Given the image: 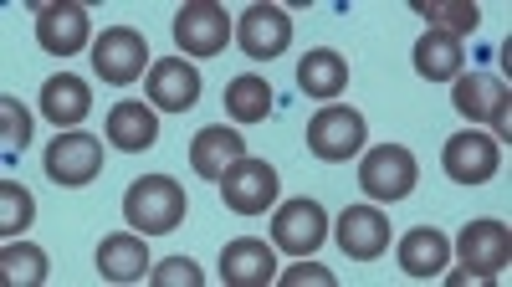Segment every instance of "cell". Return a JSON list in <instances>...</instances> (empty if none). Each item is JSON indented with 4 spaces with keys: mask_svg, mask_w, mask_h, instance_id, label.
Wrapping results in <instances>:
<instances>
[{
    "mask_svg": "<svg viewBox=\"0 0 512 287\" xmlns=\"http://www.w3.org/2000/svg\"><path fill=\"white\" fill-rule=\"evenodd\" d=\"M497 164H502V149H497V139H487V134H456V139H446V149H441V170H446L456 185H487V180L497 175Z\"/></svg>",
    "mask_w": 512,
    "mask_h": 287,
    "instance_id": "obj_13",
    "label": "cell"
},
{
    "mask_svg": "<svg viewBox=\"0 0 512 287\" xmlns=\"http://www.w3.org/2000/svg\"><path fill=\"white\" fill-rule=\"evenodd\" d=\"M415 180H420V164H415V154L405 144H374L364 154V164H359V190L369 200H379V205L384 200H405L415 190Z\"/></svg>",
    "mask_w": 512,
    "mask_h": 287,
    "instance_id": "obj_5",
    "label": "cell"
},
{
    "mask_svg": "<svg viewBox=\"0 0 512 287\" xmlns=\"http://www.w3.org/2000/svg\"><path fill=\"white\" fill-rule=\"evenodd\" d=\"M323 241H328V211H323L318 200L297 195V200L277 205V216H272V246H282L287 257H313Z\"/></svg>",
    "mask_w": 512,
    "mask_h": 287,
    "instance_id": "obj_8",
    "label": "cell"
},
{
    "mask_svg": "<svg viewBox=\"0 0 512 287\" xmlns=\"http://www.w3.org/2000/svg\"><path fill=\"white\" fill-rule=\"evenodd\" d=\"M47 180L52 185H67V190H82V185H93L98 170H103V144L93 134H82V129H67L47 144Z\"/></svg>",
    "mask_w": 512,
    "mask_h": 287,
    "instance_id": "obj_7",
    "label": "cell"
},
{
    "mask_svg": "<svg viewBox=\"0 0 512 287\" xmlns=\"http://www.w3.org/2000/svg\"><path fill=\"white\" fill-rule=\"evenodd\" d=\"M185 205H190V200H185V185H180V180L144 175V180L128 185L123 216H128V226L144 231V236H164V231H175V226L185 221Z\"/></svg>",
    "mask_w": 512,
    "mask_h": 287,
    "instance_id": "obj_1",
    "label": "cell"
},
{
    "mask_svg": "<svg viewBox=\"0 0 512 287\" xmlns=\"http://www.w3.org/2000/svg\"><path fill=\"white\" fill-rule=\"evenodd\" d=\"M364 144H369L364 113L349 108V103H323V108L308 118V149H313V159H323V164H344V159H354Z\"/></svg>",
    "mask_w": 512,
    "mask_h": 287,
    "instance_id": "obj_2",
    "label": "cell"
},
{
    "mask_svg": "<svg viewBox=\"0 0 512 287\" xmlns=\"http://www.w3.org/2000/svg\"><path fill=\"white\" fill-rule=\"evenodd\" d=\"M93 108V88L77 72H52L47 88H41V113H47L57 129H77Z\"/></svg>",
    "mask_w": 512,
    "mask_h": 287,
    "instance_id": "obj_18",
    "label": "cell"
},
{
    "mask_svg": "<svg viewBox=\"0 0 512 287\" xmlns=\"http://www.w3.org/2000/svg\"><path fill=\"white\" fill-rule=\"evenodd\" d=\"M93 72L113 88H128L134 77H149V47H144V31L134 26H108L93 41Z\"/></svg>",
    "mask_w": 512,
    "mask_h": 287,
    "instance_id": "obj_6",
    "label": "cell"
},
{
    "mask_svg": "<svg viewBox=\"0 0 512 287\" xmlns=\"http://www.w3.org/2000/svg\"><path fill=\"white\" fill-rule=\"evenodd\" d=\"M31 216H36V205H31L26 185H16V180L0 185V231H6V241L21 236V231L31 226Z\"/></svg>",
    "mask_w": 512,
    "mask_h": 287,
    "instance_id": "obj_27",
    "label": "cell"
},
{
    "mask_svg": "<svg viewBox=\"0 0 512 287\" xmlns=\"http://www.w3.org/2000/svg\"><path fill=\"white\" fill-rule=\"evenodd\" d=\"M108 144L113 149H123V154H144L154 139H159V118H154V108L149 103H134V98H123V103H113L108 108Z\"/></svg>",
    "mask_w": 512,
    "mask_h": 287,
    "instance_id": "obj_17",
    "label": "cell"
},
{
    "mask_svg": "<svg viewBox=\"0 0 512 287\" xmlns=\"http://www.w3.org/2000/svg\"><path fill=\"white\" fill-rule=\"evenodd\" d=\"M169 31H175V47L185 57H221L231 41V16L221 0H190V6L175 11Z\"/></svg>",
    "mask_w": 512,
    "mask_h": 287,
    "instance_id": "obj_3",
    "label": "cell"
},
{
    "mask_svg": "<svg viewBox=\"0 0 512 287\" xmlns=\"http://www.w3.org/2000/svg\"><path fill=\"white\" fill-rule=\"evenodd\" d=\"M282 282H287V287H333L338 277H333L328 267H287Z\"/></svg>",
    "mask_w": 512,
    "mask_h": 287,
    "instance_id": "obj_30",
    "label": "cell"
},
{
    "mask_svg": "<svg viewBox=\"0 0 512 287\" xmlns=\"http://www.w3.org/2000/svg\"><path fill=\"white\" fill-rule=\"evenodd\" d=\"M216 185H221L226 211H236V216H262V211H272L277 195H282L277 170H272L267 159H251V154H246V159H236Z\"/></svg>",
    "mask_w": 512,
    "mask_h": 287,
    "instance_id": "obj_4",
    "label": "cell"
},
{
    "mask_svg": "<svg viewBox=\"0 0 512 287\" xmlns=\"http://www.w3.org/2000/svg\"><path fill=\"white\" fill-rule=\"evenodd\" d=\"M507 82L492 77V72H466L456 77V88H451V108L466 113V118H477V123H497V129L507 134Z\"/></svg>",
    "mask_w": 512,
    "mask_h": 287,
    "instance_id": "obj_12",
    "label": "cell"
},
{
    "mask_svg": "<svg viewBox=\"0 0 512 287\" xmlns=\"http://www.w3.org/2000/svg\"><path fill=\"white\" fill-rule=\"evenodd\" d=\"M384 246H390V221H384L379 205H349L338 211V252L354 262H374Z\"/></svg>",
    "mask_w": 512,
    "mask_h": 287,
    "instance_id": "obj_15",
    "label": "cell"
},
{
    "mask_svg": "<svg viewBox=\"0 0 512 287\" xmlns=\"http://www.w3.org/2000/svg\"><path fill=\"white\" fill-rule=\"evenodd\" d=\"M0 144H6L11 154H21L26 144H31V113L6 93V98H0Z\"/></svg>",
    "mask_w": 512,
    "mask_h": 287,
    "instance_id": "obj_28",
    "label": "cell"
},
{
    "mask_svg": "<svg viewBox=\"0 0 512 287\" xmlns=\"http://www.w3.org/2000/svg\"><path fill=\"white\" fill-rule=\"evenodd\" d=\"M415 16L431 21V31H446V36H472L482 26V11L472 0H415Z\"/></svg>",
    "mask_w": 512,
    "mask_h": 287,
    "instance_id": "obj_24",
    "label": "cell"
},
{
    "mask_svg": "<svg viewBox=\"0 0 512 287\" xmlns=\"http://www.w3.org/2000/svg\"><path fill=\"white\" fill-rule=\"evenodd\" d=\"M297 88H303L308 98H318V103H333L349 88V62L333 47H313V52L297 57Z\"/></svg>",
    "mask_w": 512,
    "mask_h": 287,
    "instance_id": "obj_19",
    "label": "cell"
},
{
    "mask_svg": "<svg viewBox=\"0 0 512 287\" xmlns=\"http://www.w3.org/2000/svg\"><path fill=\"white\" fill-rule=\"evenodd\" d=\"M236 159H246V139L236 134V129H200L195 134V144H190V170L200 175V180H221Z\"/></svg>",
    "mask_w": 512,
    "mask_h": 287,
    "instance_id": "obj_20",
    "label": "cell"
},
{
    "mask_svg": "<svg viewBox=\"0 0 512 287\" xmlns=\"http://www.w3.org/2000/svg\"><path fill=\"white\" fill-rule=\"evenodd\" d=\"M415 72L425 82H456L461 77V41L446 31H425L415 41Z\"/></svg>",
    "mask_w": 512,
    "mask_h": 287,
    "instance_id": "obj_23",
    "label": "cell"
},
{
    "mask_svg": "<svg viewBox=\"0 0 512 287\" xmlns=\"http://www.w3.org/2000/svg\"><path fill=\"white\" fill-rule=\"evenodd\" d=\"M226 113H231L236 123H262V118L272 113V88H267V77H256V72L231 77V82H226Z\"/></svg>",
    "mask_w": 512,
    "mask_h": 287,
    "instance_id": "obj_25",
    "label": "cell"
},
{
    "mask_svg": "<svg viewBox=\"0 0 512 287\" xmlns=\"http://www.w3.org/2000/svg\"><path fill=\"white\" fill-rule=\"evenodd\" d=\"M0 277L6 287H41L47 282V252L31 241H6V252H0Z\"/></svg>",
    "mask_w": 512,
    "mask_h": 287,
    "instance_id": "obj_26",
    "label": "cell"
},
{
    "mask_svg": "<svg viewBox=\"0 0 512 287\" xmlns=\"http://www.w3.org/2000/svg\"><path fill=\"white\" fill-rule=\"evenodd\" d=\"M236 41L251 62H272L292 47V21L282 6H246L236 21Z\"/></svg>",
    "mask_w": 512,
    "mask_h": 287,
    "instance_id": "obj_10",
    "label": "cell"
},
{
    "mask_svg": "<svg viewBox=\"0 0 512 287\" xmlns=\"http://www.w3.org/2000/svg\"><path fill=\"white\" fill-rule=\"evenodd\" d=\"M451 262V236L436 231V226H415L405 241H400V272L425 282V277H441V267Z\"/></svg>",
    "mask_w": 512,
    "mask_h": 287,
    "instance_id": "obj_21",
    "label": "cell"
},
{
    "mask_svg": "<svg viewBox=\"0 0 512 287\" xmlns=\"http://www.w3.org/2000/svg\"><path fill=\"white\" fill-rule=\"evenodd\" d=\"M98 272L108 282H139L149 272V246L134 231H113L98 241Z\"/></svg>",
    "mask_w": 512,
    "mask_h": 287,
    "instance_id": "obj_22",
    "label": "cell"
},
{
    "mask_svg": "<svg viewBox=\"0 0 512 287\" xmlns=\"http://www.w3.org/2000/svg\"><path fill=\"white\" fill-rule=\"evenodd\" d=\"M507 257H512V236H507L502 221H472L461 231V267L472 272L477 282L502 277Z\"/></svg>",
    "mask_w": 512,
    "mask_h": 287,
    "instance_id": "obj_14",
    "label": "cell"
},
{
    "mask_svg": "<svg viewBox=\"0 0 512 287\" xmlns=\"http://www.w3.org/2000/svg\"><path fill=\"white\" fill-rule=\"evenodd\" d=\"M149 282H154V287H200L205 272H200L190 257H169V262H159V267L149 272Z\"/></svg>",
    "mask_w": 512,
    "mask_h": 287,
    "instance_id": "obj_29",
    "label": "cell"
},
{
    "mask_svg": "<svg viewBox=\"0 0 512 287\" xmlns=\"http://www.w3.org/2000/svg\"><path fill=\"white\" fill-rule=\"evenodd\" d=\"M144 93L154 108L164 113H185L200 103V67L185 62V57H164V62H149V77H144Z\"/></svg>",
    "mask_w": 512,
    "mask_h": 287,
    "instance_id": "obj_11",
    "label": "cell"
},
{
    "mask_svg": "<svg viewBox=\"0 0 512 287\" xmlns=\"http://www.w3.org/2000/svg\"><path fill=\"white\" fill-rule=\"evenodd\" d=\"M221 282L226 287H267L277 282V257L267 241L256 236H236L221 246Z\"/></svg>",
    "mask_w": 512,
    "mask_h": 287,
    "instance_id": "obj_16",
    "label": "cell"
},
{
    "mask_svg": "<svg viewBox=\"0 0 512 287\" xmlns=\"http://www.w3.org/2000/svg\"><path fill=\"white\" fill-rule=\"evenodd\" d=\"M93 36V16L77 0H52V6H36V41L52 57H77Z\"/></svg>",
    "mask_w": 512,
    "mask_h": 287,
    "instance_id": "obj_9",
    "label": "cell"
}]
</instances>
